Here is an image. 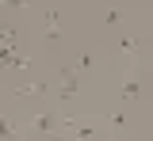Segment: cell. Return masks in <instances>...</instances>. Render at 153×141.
Here are the masks:
<instances>
[{"label":"cell","mask_w":153,"mask_h":141,"mask_svg":"<svg viewBox=\"0 0 153 141\" xmlns=\"http://www.w3.org/2000/svg\"><path fill=\"white\" fill-rule=\"evenodd\" d=\"M61 80H65V88H61V92H65V95H73V92H76V76H73V69H61Z\"/></svg>","instance_id":"1"}]
</instances>
